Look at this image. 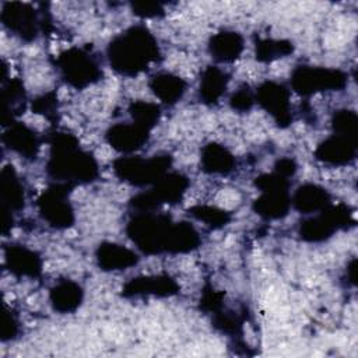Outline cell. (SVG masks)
I'll return each mask as SVG.
<instances>
[{
    "label": "cell",
    "mask_w": 358,
    "mask_h": 358,
    "mask_svg": "<svg viewBox=\"0 0 358 358\" xmlns=\"http://www.w3.org/2000/svg\"><path fill=\"white\" fill-rule=\"evenodd\" d=\"M178 292H179L178 282L168 274L136 277L127 281L122 288V294L126 298L143 296V295L172 296V295H176Z\"/></svg>",
    "instance_id": "12"
},
{
    "label": "cell",
    "mask_w": 358,
    "mask_h": 358,
    "mask_svg": "<svg viewBox=\"0 0 358 358\" xmlns=\"http://www.w3.org/2000/svg\"><path fill=\"white\" fill-rule=\"evenodd\" d=\"M355 155L357 140L340 134L330 136L315 150V157L329 165H347L355 159Z\"/></svg>",
    "instance_id": "15"
},
{
    "label": "cell",
    "mask_w": 358,
    "mask_h": 358,
    "mask_svg": "<svg viewBox=\"0 0 358 358\" xmlns=\"http://www.w3.org/2000/svg\"><path fill=\"white\" fill-rule=\"evenodd\" d=\"M131 10L141 18H155L165 13L164 6L157 1H134L131 3Z\"/></svg>",
    "instance_id": "36"
},
{
    "label": "cell",
    "mask_w": 358,
    "mask_h": 358,
    "mask_svg": "<svg viewBox=\"0 0 358 358\" xmlns=\"http://www.w3.org/2000/svg\"><path fill=\"white\" fill-rule=\"evenodd\" d=\"M224 292L217 291L213 287L207 285L203 289L201 298H200V309L207 312V313H217L218 310L222 309L224 306Z\"/></svg>",
    "instance_id": "32"
},
{
    "label": "cell",
    "mask_w": 358,
    "mask_h": 358,
    "mask_svg": "<svg viewBox=\"0 0 358 358\" xmlns=\"http://www.w3.org/2000/svg\"><path fill=\"white\" fill-rule=\"evenodd\" d=\"M48 175L73 187L77 183H91L98 178V164L92 154L84 151L78 140L67 131H56L50 137Z\"/></svg>",
    "instance_id": "2"
},
{
    "label": "cell",
    "mask_w": 358,
    "mask_h": 358,
    "mask_svg": "<svg viewBox=\"0 0 358 358\" xmlns=\"http://www.w3.org/2000/svg\"><path fill=\"white\" fill-rule=\"evenodd\" d=\"M55 64L57 66L62 78L74 88H85L96 83L102 70L96 59L83 48H70L63 50L57 57Z\"/></svg>",
    "instance_id": "5"
},
{
    "label": "cell",
    "mask_w": 358,
    "mask_h": 358,
    "mask_svg": "<svg viewBox=\"0 0 358 358\" xmlns=\"http://www.w3.org/2000/svg\"><path fill=\"white\" fill-rule=\"evenodd\" d=\"M213 324L221 333L235 336V334L241 333L242 319L235 312H222V309H221L217 313H214Z\"/></svg>",
    "instance_id": "31"
},
{
    "label": "cell",
    "mask_w": 358,
    "mask_h": 358,
    "mask_svg": "<svg viewBox=\"0 0 358 358\" xmlns=\"http://www.w3.org/2000/svg\"><path fill=\"white\" fill-rule=\"evenodd\" d=\"M129 112L133 117V122L151 130L159 120L161 110L157 103L147 101H134L129 106Z\"/></svg>",
    "instance_id": "28"
},
{
    "label": "cell",
    "mask_w": 358,
    "mask_h": 358,
    "mask_svg": "<svg viewBox=\"0 0 358 358\" xmlns=\"http://www.w3.org/2000/svg\"><path fill=\"white\" fill-rule=\"evenodd\" d=\"M3 143L6 147L25 159H35L39 152L38 134L21 122H13L8 124L3 134Z\"/></svg>",
    "instance_id": "16"
},
{
    "label": "cell",
    "mask_w": 358,
    "mask_h": 358,
    "mask_svg": "<svg viewBox=\"0 0 358 358\" xmlns=\"http://www.w3.org/2000/svg\"><path fill=\"white\" fill-rule=\"evenodd\" d=\"M291 204L303 214L322 211L331 204L329 192L315 183H305L296 189L291 199Z\"/></svg>",
    "instance_id": "21"
},
{
    "label": "cell",
    "mask_w": 358,
    "mask_h": 358,
    "mask_svg": "<svg viewBox=\"0 0 358 358\" xmlns=\"http://www.w3.org/2000/svg\"><path fill=\"white\" fill-rule=\"evenodd\" d=\"M255 103V94L249 90V87H242L236 92H234L229 98V106L238 112H248L252 109Z\"/></svg>",
    "instance_id": "35"
},
{
    "label": "cell",
    "mask_w": 358,
    "mask_h": 358,
    "mask_svg": "<svg viewBox=\"0 0 358 358\" xmlns=\"http://www.w3.org/2000/svg\"><path fill=\"white\" fill-rule=\"evenodd\" d=\"M96 263L105 271H117L133 267L138 263V256L131 249L112 243L103 242L96 249Z\"/></svg>",
    "instance_id": "17"
},
{
    "label": "cell",
    "mask_w": 358,
    "mask_h": 358,
    "mask_svg": "<svg viewBox=\"0 0 358 358\" xmlns=\"http://www.w3.org/2000/svg\"><path fill=\"white\" fill-rule=\"evenodd\" d=\"M347 85V74L337 69L298 66L291 76V87L308 96L323 91H341Z\"/></svg>",
    "instance_id": "8"
},
{
    "label": "cell",
    "mask_w": 358,
    "mask_h": 358,
    "mask_svg": "<svg viewBox=\"0 0 358 358\" xmlns=\"http://www.w3.org/2000/svg\"><path fill=\"white\" fill-rule=\"evenodd\" d=\"M256 187L260 189V192H267V190H288L289 187V179L281 176L277 172L271 173H264L256 178L255 180Z\"/></svg>",
    "instance_id": "33"
},
{
    "label": "cell",
    "mask_w": 358,
    "mask_h": 358,
    "mask_svg": "<svg viewBox=\"0 0 358 358\" xmlns=\"http://www.w3.org/2000/svg\"><path fill=\"white\" fill-rule=\"evenodd\" d=\"M172 164V158L168 154L154 155L151 158L141 157H122L115 159L113 172L115 175L130 185L145 186L154 185L159 180Z\"/></svg>",
    "instance_id": "4"
},
{
    "label": "cell",
    "mask_w": 358,
    "mask_h": 358,
    "mask_svg": "<svg viewBox=\"0 0 358 358\" xmlns=\"http://www.w3.org/2000/svg\"><path fill=\"white\" fill-rule=\"evenodd\" d=\"M0 197L3 204V211L13 213L24 207V186L18 179L14 168L7 165L0 173Z\"/></svg>",
    "instance_id": "22"
},
{
    "label": "cell",
    "mask_w": 358,
    "mask_h": 358,
    "mask_svg": "<svg viewBox=\"0 0 358 358\" xmlns=\"http://www.w3.org/2000/svg\"><path fill=\"white\" fill-rule=\"evenodd\" d=\"M229 76L215 66H208L200 78L199 99L206 105H215L225 94Z\"/></svg>",
    "instance_id": "25"
},
{
    "label": "cell",
    "mask_w": 358,
    "mask_h": 358,
    "mask_svg": "<svg viewBox=\"0 0 358 358\" xmlns=\"http://www.w3.org/2000/svg\"><path fill=\"white\" fill-rule=\"evenodd\" d=\"M4 266L17 277L36 278L42 273L41 256L24 245H8L4 248Z\"/></svg>",
    "instance_id": "13"
},
{
    "label": "cell",
    "mask_w": 358,
    "mask_h": 358,
    "mask_svg": "<svg viewBox=\"0 0 358 358\" xmlns=\"http://www.w3.org/2000/svg\"><path fill=\"white\" fill-rule=\"evenodd\" d=\"M186 81L172 73H158L151 77L150 88L165 105H175L186 92Z\"/></svg>",
    "instance_id": "24"
},
{
    "label": "cell",
    "mask_w": 358,
    "mask_h": 358,
    "mask_svg": "<svg viewBox=\"0 0 358 358\" xmlns=\"http://www.w3.org/2000/svg\"><path fill=\"white\" fill-rule=\"evenodd\" d=\"M148 129L137 123H116L106 131V141L119 152L130 154L140 150L150 138Z\"/></svg>",
    "instance_id": "14"
},
{
    "label": "cell",
    "mask_w": 358,
    "mask_h": 358,
    "mask_svg": "<svg viewBox=\"0 0 358 358\" xmlns=\"http://www.w3.org/2000/svg\"><path fill=\"white\" fill-rule=\"evenodd\" d=\"M83 288L71 281V280H62L50 288L49 299L56 312L60 313H71L78 309L83 302Z\"/></svg>",
    "instance_id": "23"
},
{
    "label": "cell",
    "mask_w": 358,
    "mask_h": 358,
    "mask_svg": "<svg viewBox=\"0 0 358 358\" xmlns=\"http://www.w3.org/2000/svg\"><path fill=\"white\" fill-rule=\"evenodd\" d=\"M352 224V211L348 206L330 204L316 217L301 222L298 232L306 242H322L329 239L338 229H344Z\"/></svg>",
    "instance_id": "7"
},
{
    "label": "cell",
    "mask_w": 358,
    "mask_h": 358,
    "mask_svg": "<svg viewBox=\"0 0 358 358\" xmlns=\"http://www.w3.org/2000/svg\"><path fill=\"white\" fill-rule=\"evenodd\" d=\"M291 196L288 190H267L253 201V211L264 220H278L288 214Z\"/></svg>",
    "instance_id": "19"
},
{
    "label": "cell",
    "mask_w": 358,
    "mask_h": 358,
    "mask_svg": "<svg viewBox=\"0 0 358 358\" xmlns=\"http://www.w3.org/2000/svg\"><path fill=\"white\" fill-rule=\"evenodd\" d=\"M294 45L285 39H271L257 38L255 42V55L259 62L270 63L277 59L285 57L292 53Z\"/></svg>",
    "instance_id": "27"
},
{
    "label": "cell",
    "mask_w": 358,
    "mask_h": 358,
    "mask_svg": "<svg viewBox=\"0 0 358 358\" xmlns=\"http://www.w3.org/2000/svg\"><path fill=\"white\" fill-rule=\"evenodd\" d=\"M295 171H296V164L292 158H281L274 165V172L280 173L284 178L292 176L295 173Z\"/></svg>",
    "instance_id": "38"
},
{
    "label": "cell",
    "mask_w": 358,
    "mask_h": 358,
    "mask_svg": "<svg viewBox=\"0 0 358 358\" xmlns=\"http://www.w3.org/2000/svg\"><path fill=\"white\" fill-rule=\"evenodd\" d=\"M189 214L215 229L225 227L231 221V214L228 211L211 206H193L189 208Z\"/></svg>",
    "instance_id": "29"
},
{
    "label": "cell",
    "mask_w": 358,
    "mask_h": 358,
    "mask_svg": "<svg viewBox=\"0 0 358 358\" xmlns=\"http://www.w3.org/2000/svg\"><path fill=\"white\" fill-rule=\"evenodd\" d=\"M3 25L21 38L22 41H34L41 29H45V18L39 17V13L32 4L21 1L3 3L0 14Z\"/></svg>",
    "instance_id": "10"
},
{
    "label": "cell",
    "mask_w": 358,
    "mask_h": 358,
    "mask_svg": "<svg viewBox=\"0 0 358 358\" xmlns=\"http://www.w3.org/2000/svg\"><path fill=\"white\" fill-rule=\"evenodd\" d=\"M255 101L280 127H287L292 123L289 91L285 85L275 81H264L257 87Z\"/></svg>",
    "instance_id": "11"
},
{
    "label": "cell",
    "mask_w": 358,
    "mask_h": 358,
    "mask_svg": "<svg viewBox=\"0 0 358 358\" xmlns=\"http://www.w3.org/2000/svg\"><path fill=\"white\" fill-rule=\"evenodd\" d=\"M110 67L127 77L145 71L151 63L161 57L159 46L154 35L143 25H134L113 38L108 46Z\"/></svg>",
    "instance_id": "3"
},
{
    "label": "cell",
    "mask_w": 358,
    "mask_h": 358,
    "mask_svg": "<svg viewBox=\"0 0 358 358\" xmlns=\"http://www.w3.org/2000/svg\"><path fill=\"white\" fill-rule=\"evenodd\" d=\"M3 122L13 123V119L25 109V91L20 80H10L3 87Z\"/></svg>",
    "instance_id": "26"
},
{
    "label": "cell",
    "mask_w": 358,
    "mask_h": 358,
    "mask_svg": "<svg viewBox=\"0 0 358 358\" xmlns=\"http://www.w3.org/2000/svg\"><path fill=\"white\" fill-rule=\"evenodd\" d=\"M200 165L206 173L228 175L235 169L236 161L231 151L224 145L218 143H208L201 150Z\"/></svg>",
    "instance_id": "20"
},
{
    "label": "cell",
    "mask_w": 358,
    "mask_h": 358,
    "mask_svg": "<svg viewBox=\"0 0 358 358\" xmlns=\"http://www.w3.org/2000/svg\"><path fill=\"white\" fill-rule=\"evenodd\" d=\"M70 189L69 185L56 183L38 197L39 215L53 228L64 229L74 224V210L67 197Z\"/></svg>",
    "instance_id": "9"
},
{
    "label": "cell",
    "mask_w": 358,
    "mask_h": 358,
    "mask_svg": "<svg viewBox=\"0 0 358 358\" xmlns=\"http://www.w3.org/2000/svg\"><path fill=\"white\" fill-rule=\"evenodd\" d=\"M189 187V179L179 172H166L151 190L134 196L130 206L140 213H151L161 204L179 203Z\"/></svg>",
    "instance_id": "6"
},
{
    "label": "cell",
    "mask_w": 358,
    "mask_h": 358,
    "mask_svg": "<svg viewBox=\"0 0 358 358\" xmlns=\"http://www.w3.org/2000/svg\"><path fill=\"white\" fill-rule=\"evenodd\" d=\"M126 232L145 255L187 253L200 245L199 232L189 222H173L166 214L137 213Z\"/></svg>",
    "instance_id": "1"
},
{
    "label": "cell",
    "mask_w": 358,
    "mask_h": 358,
    "mask_svg": "<svg viewBox=\"0 0 358 358\" xmlns=\"http://www.w3.org/2000/svg\"><path fill=\"white\" fill-rule=\"evenodd\" d=\"M331 126L334 134L345 136L350 138H358V117L354 110L340 109L331 117Z\"/></svg>",
    "instance_id": "30"
},
{
    "label": "cell",
    "mask_w": 358,
    "mask_h": 358,
    "mask_svg": "<svg viewBox=\"0 0 358 358\" xmlns=\"http://www.w3.org/2000/svg\"><path fill=\"white\" fill-rule=\"evenodd\" d=\"M32 110L35 113H42L49 120H53L56 117L57 110V98L55 92L43 94L32 101Z\"/></svg>",
    "instance_id": "34"
},
{
    "label": "cell",
    "mask_w": 358,
    "mask_h": 358,
    "mask_svg": "<svg viewBox=\"0 0 358 358\" xmlns=\"http://www.w3.org/2000/svg\"><path fill=\"white\" fill-rule=\"evenodd\" d=\"M243 38L235 31H221L208 41V52L218 63H232L243 52Z\"/></svg>",
    "instance_id": "18"
},
{
    "label": "cell",
    "mask_w": 358,
    "mask_h": 358,
    "mask_svg": "<svg viewBox=\"0 0 358 358\" xmlns=\"http://www.w3.org/2000/svg\"><path fill=\"white\" fill-rule=\"evenodd\" d=\"M18 330H20V326L15 316L10 309L6 308L3 313V322H1V340L8 341L15 338L18 334Z\"/></svg>",
    "instance_id": "37"
}]
</instances>
